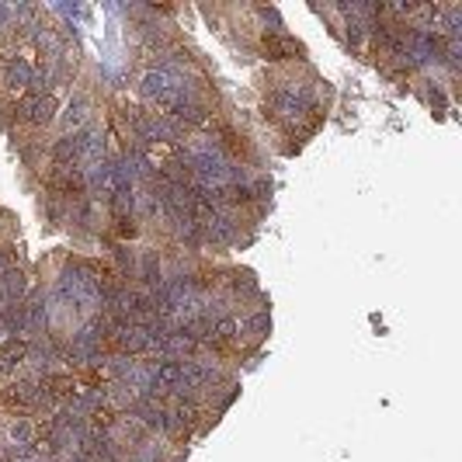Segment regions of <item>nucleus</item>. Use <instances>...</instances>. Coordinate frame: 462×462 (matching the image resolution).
Returning <instances> with one entry per match:
<instances>
[{"label": "nucleus", "instance_id": "nucleus-1", "mask_svg": "<svg viewBox=\"0 0 462 462\" xmlns=\"http://www.w3.org/2000/svg\"><path fill=\"white\" fill-rule=\"evenodd\" d=\"M14 118L32 125V129H42L56 118V94L42 91V94H22V101L14 105Z\"/></svg>", "mask_w": 462, "mask_h": 462}, {"label": "nucleus", "instance_id": "nucleus-2", "mask_svg": "<svg viewBox=\"0 0 462 462\" xmlns=\"http://www.w3.org/2000/svg\"><path fill=\"white\" fill-rule=\"evenodd\" d=\"M261 52H264V60H296V52H302V46L296 39H289L285 32H268L261 39Z\"/></svg>", "mask_w": 462, "mask_h": 462}, {"label": "nucleus", "instance_id": "nucleus-3", "mask_svg": "<svg viewBox=\"0 0 462 462\" xmlns=\"http://www.w3.org/2000/svg\"><path fill=\"white\" fill-rule=\"evenodd\" d=\"M32 73H35V67H32L24 56H11V60L4 63V88H7V91H24V94H28Z\"/></svg>", "mask_w": 462, "mask_h": 462}, {"label": "nucleus", "instance_id": "nucleus-4", "mask_svg": "<svg viewBox=\"0 0 462 462\" xmlns=\"http://www.w3.org/2000/svg\"><path fill=\"white\" fill-rule=\"evenodd\" d=\"M4 396H7V403H14V407H39L42 386H39V379H18V383L7 386Z\"/></svg>", "mask_w": 462, "mask_h": 462}, {"label": "nucleus", "instance_id": "nucleus-5", "mask_svg": "<svg viewBox=\"0 0 462 462\" xmlns=\"http://www.w3.org/2000/svg\"><path fill=\"white\" fill-rule=\"evenodd\" d=\"M63 125H67L69 133H80L84 125H91V97H88V94L69 97L67 116H63Z\"/></svg>", "mask_w": 462, "mask_h": 462}, {"label": "nucleus", "instance_id": "nucleus-6", "mask_svg": "<svg viewBox=\"0 0 462 462\" xmlns=\"http://www.w3.org/2000/svg\"><path fill=\"white\" fill-rule=\"evenodd\" d=\"M136 278L150 289H161L163 275H161V254L157 251H143V257L136 261Z\"/></svg>", "mask_w": 462, "mask_h": 462}, {"label": "nucleus", "instance_id": "nucleus-7", "mask_svg": "<svg viewBox=\"0 0 462 462\" xmlns=\"http://www.w3.org/2000/svg\"><path fill=\"white\" fill-rule=\"evenodd\" d=\"M28 341H22V337H11V341H0V372H11L18 369L24 358H28Z\"/></svg>", "mask_w": 462, "mask_h": 462}, {"label": "nucleus", "instance_id": "nucleus-8", "mask_svg": "<svg viewBox=\"0 0 462 462\" xmlns=\"http://www.w3.org/2000/svg\"><path fill=\"white\" fill-rule=\"evenodd\" d=\"M22 296H24V275L18 268L4 272V275H0V300L7 302V306H18Z\"/></svg>", "mask_w": 462, "mask_h": 462}, {"label": "nucleus", "instance_id": "nucleus-9", "mask_svg": "<svg viewBox=\"0 0 462 462\" xmlns=\"http://www.w3.org/2000/svg\"><path fill=\"white\" fill-rule=\"evenodd\" d=\"M116 233L122 236V240H133V236L139 233L136 216H122V219H116Z\"/></svg>", "mask_w": 462, "mask_h": 462}]
</instances>
